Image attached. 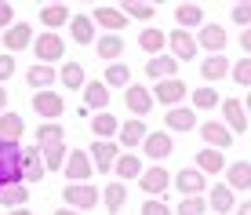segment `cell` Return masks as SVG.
Returning a JSON list of instances; mask_svg holds the SVG:
<instances>
[{
	"label": "cell",
	"instance_id": "8d00e7d4",
	"mask_svg": "<svg viewBox=\"0 0 251 215\" xmlns=\"http://www.w3.org/2000/svg\"><path fill=\"white\" fill-rule=\"evenodd\" d=\"M58 81H62L69 91H76V88H88V77H84V66H80V62H66L62 70H58Z\"/></svg>",
	"mask_w": 251,
	"mask_h": 215
},
{
	"label": "cell",
	"instance_id": "f1b7e54d",
	"mask_svg": "<svg viewBox=\"0 0 251 215\" xmlns=\"http://www.w3.org/2000/svg\"><path fill=\"white\" fill-rule=\"evenodd\" d=\"M58 142H66V128L55 124V120H40V128H37V146H40V150H48V146H58Z\"/></svg>",
	"mask_w": 251,
	"mask_h": 215
},
{
	"label": "cell",
	"instance_id": "484cf974",
	"mask_svg": "<svg viewBox=\"0 0 251 215\" xmlns=\"http://www.w3.org/2000/svg\"><path fill=\"white\" fill-rule=\"evenodd\" d=\"M40 22L48 26V33H55L58 26H69V22H73V11H69L66 4H44V7H40Z\"/></svg>",
	"mask_w": 251,
	"mask_h": 215
},
{
	"label": "cell",
	"instance_id": "7a4b0ae2",
	"mask_svg": "<svg viewBox=\"0 0 251 215\" xmlns=\"http://www.w3.org/2000/svg\"><path fill=\"white\" fill-rule=\"evenodd\" d=\"M62 201H66V208H73V212H88V208L99 204V190H95L91 183H69L62 190Z\"/></svg>",
	"mask_w": 251,
	"mask_h": 215
},
{
	"label": "cell",
	"instance_id": "9a60e30c",
	"mask_svg": "<svg viewBox=\"0 0 251 215\" xmlns=\"http://www.w3.org/2000/svg\"><path fill=\"white\" fill-rule=\"evenodd\" d=\"M146 135H150V132H146V124L131 117V120H124V124H120L117 142H120V150H124V153H135V146H142V142H146Z\"/></svg>",
	"mask_w": 251,
	"mask_h": 215
},
{
	"label": "cell",
	"instance_id": "db71d44e",
	"mask_svg": "<svg viewBox=\"0 0 251 215\" xmlns=\"http://www.w3.org/2000/svg\"><path fill=\"white\" fill-rule=\"evenodd\" d=\"M55 215H80V212H73V208H66V204H62V208H58Z\"/></svg>",
	"mask_w": 251,
	"mask_h": 215
},
{
	"label": "cell",
	"instance_id": "3957f363",
	"mask_svg": "<svg viewBox=\"0 0 251 215\" xmlns=\"http://www.w3.org/2000/svg\"><path fill=\"white\" fill-rule=\"evenodd\" d=\"M168 48H171V58H178V62H193L197 51H201V44H197V37L189 29H171L168 33Z\"/></svg>",
	"mask_w": 251,
	"mask_h": 215
},
{
	"label": "cell",
	"instance_id": "816d5d0a",
	"mask_svg": "<svg viewBox=\"0 0 251 215\" xmlns=\"http://www.w3.org/2000/svg\"><path fill=\"white\" fill-rule=\"evenodd\" d=\"M237 215H251V197H248L244 204H237Z\"/></svg>",
	"mask_w": 251,
	"mask_h": 215
},
{
	"label": "cell",
	"instance_id": "7402d4cb",
	"mask_svg": "<svg viewBox=\"0 0 251 215\" xmlns=\"http://www.w3.org/2000/svg\"><path fill=\"white\" fill-rule=\"evenodd\" d=\"M222 117H226V124H229L233 135L248 132V109H244L240 99H222Z\"/></svg>",
	"mask_w": 251,
	"mask_h": 215
},
{
	"label": "cell",
	"instance_id": "e0dca14e",
	"mask_svg": "<svg viewBox=\"0 0 251 215\" xmlns=\"http://www.w3.org/2000/svg\"><path fill=\"white\" fill-rule=\"evenodd\" d=\"M197 44L204 51H211V55H222V48H226V29H222L219 22H204L201 33H197Z\"/></svg>",
	"mask_w": 251,
	"mask_h": 215
},
{
	"label": "cell",
	"instance_id": "f6af8a7d",
	"mask_svg": "<svg viewBox=\"0 0 251 215\" xmlns=\"http://www.w3.org/2000/svg\"><path fill=\"white\" fill-rule=\"evenodd\" d=\"M229 77L240 84V88H248V91H251V58L244 55L240 62H233V73H229Z\"/></svg>",
	"mask_w": 251,
	"mask_h": 215
},
{
	"label": "cell",
	"instance_id": "52a82bcc",
	"mask_svg": "<svg viewBox=\"0 0 251 215\" xmlns=\"http://www.w3.org/2000/svg\"><path fill=\"white\" fill-rule=\"evenodd\" d=\"M33 26L29 22H15L11 29H4V37H0V44H4L7 55H19L22 48H33Z\"/></svg>",
	"mask_w": 251,
	"mask_h": 215
},
{
	"label": "cell",
	"instance_id": "7bdbcfd3",
	"mask_svg": "<svg viewBox=\"0 0 251 215\" xmlns=\"http://www.w3.org/2000/svg\"><path fill=\"white\" fill-rule=\"evenodd\" d=\"M189 99H193V109H215V106L222 102V99H219V91L207 88V84H204V88H197Z\"/></svg>",
	"mask_w": 251,
	"mask_h": 215
},
{
	"label": "cell",
	"instance_id": "7c38bea8",
	"mask_svg": "<svg viewBox=\"0 0 251 215\" xmlns=\"http://www.w3.org/2000/svg\"><path fill=\"white\" fill-rule=\"evenodd\" d=\"M186 81H160V84H153V102H160V106H168V109H175V102H182L186 99Z\"/></svg>",
	"mask_w": 251,
	"mask_h": 215
},
{
	"label": "cell",
	"instance_id": "83f0119b",
	"mask_svg": "<svg viewBox=\"0 0 251 215\" xmlns=\"http://www.w3.org/2000/svg\"><path fill=\"white\" fill-rule=\"evenodd\" d=\"M226 186L229 190H251V161H233L226 168Z\"/></svg>",
	"mask_w": 251,
	"mask_h": 215
},
{
	"label": "cell",
	"instance_id": "9c48e42d",
	"mask_svg": "<svg viewBox=\"0 0 251 215\" xmlns=\"http://www.w3.org/2000/svg\"><path fill=\"white\" fill-rule=\"evenodd\" d=\"M197 132H201V139L211 146V150H222V153H226L229 146H233V139H237V135H233L226 124H219V120H204Z\"/></svg>",
	"mask_w": 251,
	"mask_h": 215
},
{
	"label": "cell",
	"instance_id": "9f6ffc18",
	"mask_svg": "<svg viewBox=\"0 0 251 215\" xmlns=\"http://www.w3.org/2000/svg\"><path fill=\"white\" fill-rule=\"evenodd\" d=\"M248 113H251V91H248Z\"/></svg>",
	"mask_w": 251,
	"mask_h": 215
},
{
	"label": "cell",
	"instance_id": "4316f807",
	"mask_svg": "<svg viewBox=\"0 0 251 215\" xmlns=\"http://www.w3.org/2000/svg\"><path fill=\"white\" fill-rule=\"evenodd\" d=\"M138 48H142L150 58H157V55H164V48H168V33H164V29H153V26H150V29L138 33Z\"/></svg>",
	"mask_w": 251,
	"mask_h": 215
},
{
	"label": "cell",
	"instance_id": "681fc988",
	"mask_svg": "<svg viewBox=\"0 0 251 215\" xmlns=\"http://www.w3.org/2000/svg\"><path fill=\"white\" fill-rule=\"evenodd\" d=\"M11 26H15V7L0 0V29H11Z\"/></svg>",
	"mask_w": 251,
	"mask_h": 215
},
{
	"label": "cell",
	"instance_id": "c3c4849f",
	"mask_svg": "<svg viewBox=\"0 0 251 215\" xmlns=\"http://www.w3.org/2000/svg\"><path fill=\"white\" fill-rule=\"evenodd\" d=\"M7 77H15V55L4 51V55H0V84H4Z\"/></svg>",
	"mask_w": 251,
	"mask_h": 215
},
{
	"label": "cell",
	"instance_id": "8992f818",
	"mask_svg": "<svg viewBox=\"0 0 251 215\" xmlns=\"http://www.w3.org/2000/svg\"><path fill=\"white\" fill-rule=\"evenodd\" d=\"M91 161H95V171H113L117 168V161H120V142H106V139H95L91 142Z\"/></svg>",
	"mask_w": 251,
	"mask_h": 215
},
{
	"label": "cell",
	"instance_id": "4fadbf2b",
	"mask_svg": "<svg viewBox=\"0 0 251 215\" xmlns=\"http://www.w3.org/2000/svg\"><path fill=\"white\" fill-rule=\"evenodd\" d=\"M33 109L40 113V120H58L66 113V102H62V95H55V91H37V95H33Z\"/></svg>",
	"mask_w": 251,
	"mask_h": 215
},
{
	"label": "cell",
	"instance_id": "d6986e66",
	"mask_svg": "<svg viewBox=\"0 0 251 215\" xmlns=\"http://www.w3.org/2000/svg\"><path fill=\"white\" fill-rule=\"evenodd\" d=\"M175 73H178V58H171V55H157V58H150V62H146V77H150L153 84L175 81Z\"/></svg>",
	"mask_w": 251,
	"mask_h": 215
},
{
	"label": "cell",
	"instance_id": "f5cc1de1",
	"mask_svg": "<svg viewBox=\"0 0 251 215\" xmlns=\"http://www.w3.org/2000/svg\"><path fill=\"white\" fill-rule=\"evenodd\" d=\"M4 106H7V91H4V88H0V113H7V109H4Z\"/></svg>",
	"mask_w": 251,
	"mask_h": 215
},
{
	"label": "cell",
	"instance_id": "44dd1931",
	"mask_svg": "<svg viewBox=\"0 0 251 215\" xmlns=\"http://www.w3.org/2000/svg\"><path fill=\"white\" fill-rule=\"evenodd\" d=\"M22 171H25V183H40L44 179V150L40 146H25L22 150Z\"/></svg>",
	"mask_w": 251,
	"mask_h": 215
},
{
	"label": "cell",
	"instance_id": "f35d334b",
	"mask_svg": "<svg viewBox=\"0 0 251 215\" xmlns=\"http://www.w3.org/2000/svg\"><path fill=\"white\" fill-rule=\"evenodd\" d=\"M102 201H106V208L117 215L120 208H124V201H127V186H124V183H109V186H102Z\"/></svg>",
	"mask_w": 251,
	"mask_h": 215
},
{
	"label": "cell",
	"instance_id": "11a10c76",
	"mask_svg": "<svg viewBox=\"0 0 251 215\" xmlns=\"http://www.w3.org/2000/svg\"><path fill=\"white\" fill-rule=\"evenodd\" d=\"M7 215H29V208H15V212H7Z\"/></svg>",
	"mask_w": 251,
	"mask_h": 215
},
{
	"label": "cell",
	"instance_id": "d6a6232c",
	"mask_svg": "<svg viewBox=\"0 0 251 215\" xmlns=\"http://www.w3.org/2000/svg\"><path fill=\"white\" fill-rule=\"evenodd\" d=\"M22 132H25V124H22L19 113H11V109L0 113V139H4V142H19Z\"/></svg>",
	"mask_w": 251,
	"mask_h": 215
},
{
	"label": "cell",
	"instance_id": "cb8c5ba5",
	"mask_svg": "<svg viewBox=\"0 0 251 215\" xmlns=\"http://www.w3.org/2000/svg\"><path fill=\"white\" fill-rule=\"evenodd\" d=\"M91 132H95V139H106V142H117V135H120V120L109 113H95L91 117Z\"/></svg>",
	"mask_w": 251,
	"mask_h": 215
},
{
	"label": "cell",
	"instance_id": "30bf717a",
	"mask_svg": "<svg viewBox=\"0 0 251 215\" xmlns=\"http://www.w3.org/2000/svg\"><path fill=\"white\" fill-rule=\"evenodd\" d=\"M62 171H66V179H69V183H88V179H91V171H95L91 153H88V150H73Z\"/></svg>",
	"mask_w": 251,
	"mask_h": 215
},
{
	"label": "cell",
	"instance_id": "f907efd6",
	"mask_svg": "<svg viewBox=\"0 0 251 215\" xmlns=\"http://www.w3.org/2000/svg\"><path fill=\"white\" fill-rule=\"evenodd\" d=\"M237 44L244 48V55L251 58V29H244V33H240V40H237Z\"/></svg>",
	"mask_w": 251,
	"mask_h": 215
},
{
	"label": "cell",
	"instance_id": "ffe728a7",
	"mask_svg": "<svg viewBox=\"0 0 251 215\" xmlns=\"http://www.w3.org/2000/svg\"><path fill=\"white\" fill-rule=\"evenodd\" d=\"M142 150H146V157H150V161H157V164H160L164 157H171L175 142H171L168 132H150V135H146V142H142Z\"/></svg>",
	"mask_w": 251,
	"mask_h": 215
},
{
	"label": "cell",
	"instance_id": "bcb514c9",
	"mask_svg": "<svg viewBox=\"0 0 251 215\" xmlns=\"http://www.w3.org/2000/svg\"><path fill=\"white\" fill-rule=\"evenodd\" d=\"M237 26H244V29H251V4H233V15H229Z\"/></svg>",
	"mask_w": 251,
	"mask_h": 215
},
{
	"label": "cell",
	"instance_id": "5b68a950",
	"mask_svg": "<svg viewBox=\"0 0 251 215\" xmlns=\"http://www.w3.org/2000/svg\"><path fill=\"white\" fill-rule=\"evenodd\" d=\"M124 106L135 120H142L153 109V91L146 88V84H131V88H124Z\"/></svg>",
	"mask_w": 251,
	"mask_h": 215
},
{
	"label": "cell",
	"instance_id": "603a6c76",
	"mask_svg": "<svg viewBox=\"0 0 251 215\" xmlns=\"http://www.w3.org/2000/svg\"><path fill=\"white\" fill-rule=\"evenodd\" d=\"M84 106L95 109V113H106V106H109L106 81H88V88H84Z\"/></svg>",
	"mask_w": 251,
	"mask_h": 215
},
{
	"label": "cell",
	"instance_id": "ee69618b",
	"mask_svg": "<svg viewBox=\"0 0 251 215\" xmlns=\"http://www.w3.org/2000/svg\"><path fill=\"white\" fill-rule=\"evenodd\" d=\"M207 212V197H182L175 215H204Z\"/></svg>",
	"mask_w": 251,
	"mask_h": 215
},
{
	"label": "cell",
	"instance_id": "e575fe53",
	"mask_svg": "<svg viewBox=\"0 0 251 215\" xmlns=\"http://www.w3.org/2000/svg\"><path fill=\"white\" fill-rule=\"evenodd\" d=\"M117 175H120V183H127V179H142V171H146V164L135 157V153H120V161H117Z\"/></svg>",
	"mask_w": 251,
	"mask_h": 215
},
{
	"label": "cell",
	"instance_id": "74e56055",
	"mask_svg": "<svg viewBox=\"0 0 251 215\" xmlns=\"http://www.w3.org/2000/svg\"><path fill=\"white\" fill-rule=\"evenodd\" d=\"M102 81H106V88H131V70L124 62H113V66H106Z\"/></svg>",
	"mask_w": 251,
	"mask_h": 215
},
{
	"label": "cell",
	"instance_id": "d4e9b609",
	"mask_svg": "<svg viewBox=\"0 0 251 215\" xmlns=\"http://www.w3.org/2000/svg\"><path fill=\"white\" fill-rule=\"evenodd\" d=\"M207 208H211L215 215H226V212H237V201H233V190L226 183L211 186V193H207Z\"/></svg>",
	"mask_w": 251,
	"mask_h": 215
},
{
	"label": "cell",
	"instance_id": "d590c367",
	"mask_svg": "<svg viewBox=\"0 0 251 215\" xmlns=\"http://www.w3.org/2000/svg\"><path fill=\"white\" fill-rule=\"evenodd\" d=\"M55 70H51V66H44V62H37V66H29V70H25V81L33 84V88L37 91H48L51 84H55Z\"/></svg>",
	"mask_w": 251,
	"mask_h": 215
},
{
	"label": "cell",
	"instance_id": "1f68e13d",
	"mask_svg": "<svg viewBox=\"0 0 251 215\" xmlns=\"http://www.w3.org/2000/svg\"><path fill=\"white\" fill-rule=\"evenodd\" d=\"M175 22H178V29L204 26V7H201V4H178V7H175Z\"/></svg>",
	"mask_w": 251,
	"mask_h": 215
},
{
	"label": "cell",
	"instance_id": "b9f144b4",
	"mask_svg": "<svg viewBox=\"0 0 251 215\" xmlns=\"http://www.w3.org/2000/svg\"><path fill=\"white\" fill-rule=\"evenodd\" d=\"M120 7H124L127 19H138V22H150L153 15H157V4H142V0H127V4H120Z\"/></svg>",
	"mask_w": 251,
	"mask_h": 215
},
{
	"label": "cell",
	"instance_id": "ab89813d",
	"mask_svg": "<svg viewBox=\"0 0 251 215\" xmlns=\"http://www.w3.org/2000/svg\"><path fill=\"white\" fill-rule=\"evenodd\" d=\"M66 161H69V150H66V142H58V146H48V150H44V168H48V171H62V168H66Z\"/></svg>",
	"mask_w": 251,
	"mask_h": 215
},
{
	"label": "cell",
	"instance_id": "6da1fadb",
	"mask_svg": "<svg viewBox=\"0 0 251 215\" xmlns=\"http://www.w3.org/2000/svg\"><path fill=\"white\" fill-rule=\"evenodd\" d=\"M22 183H25V171H22V146L0 139V193H4L7 186H22Z\"/></svg>",
	"mask_w": 251,
	"mask_h": 215
},
{
	"label": "cell",
	"instance_id": "8fae6325",
	"mask_svg": "<svg viewBox=\"0 0 251 215\" xmlns=\"http://www.w3.org/2000/svg\"><path fill=\"white\" fill-rule=\"evenodd\" d=\"M91 19H95V26H102V29H109V33H120L127 22H131V19L124 15V7H117V4H102V7H95Z\"/></svg>",
	"mask_w": 251,
	"mask_h": 215
},
{
	"label": "cell",
	"instance_id": "277c9868",
	"mask_svg": "<svg viewBox=\"0 0 251 215\" xmlns=\"http://www.w3.org/2000/svg\"><path fill=\"white\" fill-rule=\"evenodd\" d=\"M33 55H37V62L51 66V62H58V58L66 55V40L58 37V33H40V37L33 40Z\"/></svg>",
	"mask_w": 251,
	"mask_h": 215
},
{
	"label": "cell",
	"instance_id": "2e32d148",
	"mask_svg": "<svg viewBox=\"0 0 251 215\" xmlns=\"http://www.w3.org/2000/svg\"><path fill=\"white\" fill-rule=\"evenodd\" d=\"M233 73V62L226 55H207L204 62H201V77H204V84L211 88V84H219L222 77H229Z\"/></svg>",
	"mask_w": 251,
	"mask_h": 215
},
{
	"label": "cell",
	"instance_id": "60d3db41",
	"mask_svg": "<svg viewBox=\"0 0 251 215\" xmlns=\"http://www.w3.org/2000/svg\"><path fill=\"white\" fill-rule=\"evenodd\" d=\"M25 201H29V190H25V186H7V190L0 193V204H4L7 212L25 208Z\"/></svg>",
	"mask_w": 251,
	"mask_h": 215
},
{
	"label": "cell",
	"instance_id": "4dcf8cb0",
	"mask_svg": "<svg viewBox=\"0 0 251 215\" xmlns=\"http://www.w3.org/2000/svg\"><path fill=\"white\" fill-rule=\"evenodd\" d=\"M69 33H73L76 44H95V19H91V15H73Z\"/></svg>",
	"mask_w": 251,
	"mask_h": 215
},
{
	"label": "cell",
	"instance_id": "ba28073f",
	"mask_svg": "<svg viewBox=\"0 0 251 215\" xmlns=\"http://www.w3.org/2000/svg\"><path fill=\"white\" fill-rule=\"evenodd\" d=\"M171 183H175V175H168V168H164V164L146 168V171H142V179H138V186H142V190L150 193V197H164Z\"/></svg>",
	"mask_w": 251,
	"mask_h": 215
},
{
	"label": "cell",
	"instance_id": "7dc6e473",
	"mask_svg": "<svg viewBox=\"0 0 251 215\" xmlns=\"http://www.w3.org/2000/svg\"><path fill=\"white\" fill-rule=\"evenodd\" d=\"M142 215H171V208L164 201H157V197H146V204H142Z\"/></svg>",
	"mask_w": 251,
	"mask_h": 215
},
{
	"label": "cell",
	"instance_id": "5bb4252c",
	"mask_svg": "<svg viewBox=\"0 0 251 215\" xmlns=\"http://www.w3.org/2000/svg\"><path fill=\"white\" fill-rule=\"evenodd\" d=\"M171 186H175L182 197H201V190H207L201 168H182V171H175V183H171Z\"/></svg>",
	"mask_w": 251,
	"mask_h": 215
},
{
	"label": "cell",
	"instance_id": "ac0fdd59",
	"mask_svg": "<svg viewBox=\"0 0 251 215\" xmlns=\"http://www.w3.org/2000/svg\"><path fill=\"white\" fill-rule=\"evenodd\" d=\"M164 124H168L171 132H197V128H201V120H197V109H193V106H175V109H168Z\"/></svg>",
	"mask_w": 251,
	"mask_h": 215
},
{
	"label": "cell",
	"instance_id": "f546056e",
	"mask_svg": "<svg viewBox=\"0 0 251 215\" xmlns=\"http://www.w3.org/2000/svg\"><path fill=\"white\" fill-rule=\"evenodd\" d=\"M120 55H124V40H120V33H106V37L99 40V58L102 62H120Z\"/></svg>",
	"mask_w": 251,
	"mask_h": 215
},
{
	"label": "cell",
	"instance_id": "836d02e7",
	"mask_svg": "<svg viewBox=\"0 0 251 215\" xmlns=\"http://www.w3.org/2000/svg\"><path fill=\"white\" fill-rule=\"evenodd\" d=\"M197 168H201L204 175H219V171L226 168V161H222V150H211V146H204V150L197 153Z\"/></svg>",
	"mask_w": 251,
	"mask_h": 215
}]
</instances>
